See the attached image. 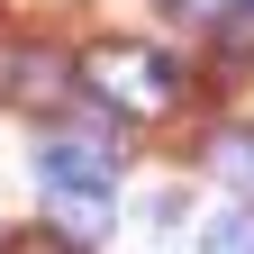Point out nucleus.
<instances>
[{"mask_svg": "<svg viewBox=\"0 0 254 254\" xmlns=\"http://www.w3.org/2000/svg\"><path fill=\"white\" fill-rule=\"evenodd\" d=\"M0 254H91V245H73L64 227H18L9 245H0Z\"/></svg>", "mask_w": 254, "mask_h": 254, "instance_id": "0eeeda50", "label": "nucleus"}, {"mask_svg": "<svg viewBox=\"0 0 254 254\" xmlns=\"http://www.w3.org/2000/svg\"><path fill=\"white\" fill-rule=\"evenodd\" d=\"M209 254H254V218L245 209H218L209 218Z\"/></svg>", "mask_w": 254, "mask_h": 254, "instance_id": "423d86ee", "label": "nucleus"}, {"mask_svg": "<svg viewBox=\"0 0 254 254\" xmlns=\"http://www.w3.org/2000/svg\"><path fill=\"white\" fill-rule=\"evenodd\" d=\"M0 91H9L18 109L73 100V55H55V46H0Z\"/></svg>", "mask_w": 254, "mask_h": 254, "instance_id": "7ed1b4c3", "label": "nucleus"}, {"mask_svg": "<svg viewBox=\"0 0 254 254\" xmlns=\"http://www.w3.org/2000/svg\"><path fill=\"white\" fill-rule=\"evenodd\" d=\"M46 200H55V227L73 236V245L109 236V190H55V182H46Z\"/></svg>", "mask_w": 254, "mask_h": 254, "instance_id": "20e7f679", "label": "nucleus"}, {"mask_svg": "<svg viewBox=\"0 0 254 254\" xmlns=\"http://www.w3.org/2000/svg\"><path fill=\"white\" fill-rule=\"evenodd\" d=\"M209 173L227 182V190H245V200H254V136H245V127H227V136L209 145Z\"/></svg>", "mask_w": 254, "mask_h": 254, "instance_id": "39448f33", "label": "nucleus"}, {"mask_svg": "<svg viewBox=\"0 0 254 254\" xmlns=\"http://www.w3.org/2000/svg\"><path fill=\"white\" fill-rule=\"evenodd\" d=\"M73 82L109 118H164V109H182V64L164 46H145V37H100V46L73 64Z\"/></svg>", "mask_w": 254, "mask_h": 254, "instance_id": "f257e3e1", "label": "nucleus"}, {"mask_svg": "<svg viewBox=\"0 0 254 254\" xmlns=\"http://www.w3.org/2000/svg\"><path fill=\"white\" fill-rule=\"evenodd\" d=\"M236 9H245V18H254V0H236Z\"/></svg>", "mask_w": 254, "mask_h": 254, "instance_id": "6e6552de", "label": "nucleus"}, {"mask_svg": "<svg viewBox=\"0 0 254 254\" xmlns=\"http://www.w3.org/2000/svg\"><path fill=\"white\" fill-rule=\"evenodd\" d=\"M37 182H55V190H109L118 182V118L91 109L82 127L37 136Z\"/></svg>", "mask_w": 254, "mask_h": 254, "instance_id": "f03ea898", "label": "nucleus"}]
</instances>
